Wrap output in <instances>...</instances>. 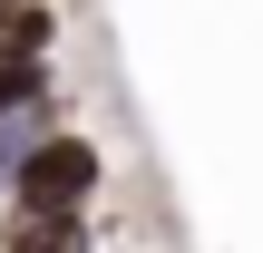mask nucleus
Here are the masks:
<instances>
[{
	"label": "nucleus",
	"mask_w": 263,
	"mask_h": 253,
	"mask_svg": "<svg viewBox=\"0 0 263 253\" xmlns=\"http://www.w3.org/2000/svg\"><path fill=\"white\" fill-rule=\"evenodd\" d=\"M98 195H107V146H98L88 127L39 137V146L20 156V176H10V205H20V215H88Z\"/></svg>",
	"instance_id": "obj_1"
},
{
	"label": "nucleus",
	"mask_w": 263,
	"mask_h": 253,
	"mask_svg": "<svg viewBox=\"0 0 263 253\" xmlns=\"http://www.w3.org/2000/svg\"><path fill=\"white\" fill-rule=\"evenodd\" d=\"M39 98H59V10L49 0L0 20V117H20Z\"/></svg>",
	"instance_id": "obj_2"
},
{
	"label": "nucleus",
	"mask_w": 263,
	"mask_h": 253,
	"mask_svg": "<svg viewBox=\"0 0 263 253\" xmlns=\"http://www.w3.org/2000/svg\"><path fill=\"white\" fill-rule=\"evenodd\" d=\"M10 10H29V0H0V20H10Z\"/></svg>",
	"instance_id": "obj_4"
},
{
	"label": "nucleus",
	"mask_w": 263,
	"mask_h": 253,
	"mask_svg": "<svg viewBox=\"0 0 263 253\" xmlns=\"http://www.w3.org/2000/svg\"><path fill=\"white\" fill-rule=\"evenodd\" d=\"M0 253H98V224L88 215H20V205H0Z\"/></svg>",
	"instance_id": "obj_3"
}]
</instances>
